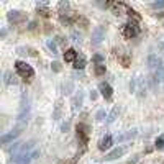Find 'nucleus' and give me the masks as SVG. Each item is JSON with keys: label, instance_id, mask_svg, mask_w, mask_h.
<instances>
[{"label": "nucleus", "instance_id": "1", "mask_svg": "<svg viewBox=\"0 0 164 164\" xmlns=\"http://www.w3.org/2000/svg\"><path fill=\"white\" fill-rule=\"evenodd\" d=\"M15 71H17V74L22 79H31L35 76V71H33V67H31L30 64H26V62H23V61H17L15 62Z\"/></svg>", "mask_w": 164, "mask_h": 164}, {"label": "nucleus", "instance_id": "2", "mask_svg": "<svg viewBox=\"0 0 164 164\" xmlns=\"http://www.w3.org/2000/svg\"><path fill=\"white\" fill-rule=\"evenodd\" d=\"M38 154H40L38 149H33L31 153H17L12 158V161H13V164H30L33 159H36Z\"/></svg>", "mask_w": 164, "mask_h": 164}, {"label": "nucleus", "instance_id": "3", "mask_svg": "<svg viewBox=\"0 0 164 164\" xmlns=\"http://www.w3.org/2000/svg\"><path fill=\"white\" fill-rule=\"evenodd\" d=\"M140 33V26L133 23V22H130V23H125L123 26H121V35L125 36L126 40H131V38H135L136 35Z\"/></svg>", "mask_w": 164, "mask_h": 164}, {"label": "nucleus", "instance_id": "4", "mask_svg": "<svg viewBox=\"0 0 164 164\" xmlns=\"http://www.w3.org/2000/svg\"><path fill=\"white\" fill-rule=\"evenodd\" d=\"M105 40V28L103 26H97L92 31V44H100Z\"/></svg>", "mask_w": 164, "mask_h": 164}, {"label": "nucleus", "instance_id": "5", "mask_svg": "<svg viewBox=\"0 0 164 164\" xmlns=\"http://www.w3.org/2000/svg\"><path fill=\"white\" fill-rule=\"evenodd\" d=\"M99 90H100V94H102V97H103L105 100H112V97H113V89L110 87V84L100 82V84H99Z\"/></svg>", "mask_w": 164, "mask_h": 164}, {"label": "nucleus", "instance_id": "6", "mask_svg": "<svg viewBox=\"0 0 164 164\" xmlns=\"http://www.w3.org/2000/svg\"><path fill=\"white\" fill-rule=\"evenodd\" d=\"M148 66H149L153 71H158V69H161V67H164L161 57L158 54H149L148 56Z\"/></svg>", "mask_w": 164, "mask_h": 164}, {"label": "nucleus", "instance_id": "7", "mask_svg": "<svg viewBox=\"0 0 164 164\" xmlns=\"http://www.w3.org/2000/svg\"><path fill=\"white\" fill-rule=\"evenodd\" d=\"M126 153V148L125 146H120V148H115V149H112L108 153L107 156H105V159L107 161H113V159H117V158H120V156H123Z\"/></svg>", "mask_w": 164, "mask_h": 164}, {"label": "nucleus", "instance_id": "8", "mask_svg": "<svg viewBox=\"0 0 164 164\" xmlns=\"http://www.w3.org/2000/svg\"><path fill=\"white\" fill-rule=\"evenodd\" d=\"M20 133H22V131H20V128H15V130L10 131V133H5L2 138H0V141H2V145H8V143H10V141H13Z\"/></svg>", "mask_w": 164, "mask_h": 164}, {"label": "nucleus", "instance_id": "9", "mask_svg": "<svg viewBox=\"0 0 164 164\" xmlns=\"http://www.w3.org/2000/svg\"><path fill=\"white\" fill-rule=\"evenodd\" d=\"M87 126L86 125H82V123H79L77 125V138H79V141L82 143V145H86L87 143Z\"/></svg>", "mask_w": 164, "mask_h": 164}, {"label": "nucleus", "instance_id": "10", "mask_svg": "<svg viewBox=\"0 0 164 164\" xmlns=\"http://www.w3.org/2000/svg\"><path fill=\"white\" fill-rule=\"evenodd\" d=\"M112 145H113V138L110 135H107V136H103V138L99 141V149L100 151H107Z\"/></svg>", "mask_w": 164, "mask_h": 164}, {"label": "nucleus", "instance_id": "11", "mask_svg": "<svg viewBox=\"0 0 164 164\" xmlns=\"http://www.w3.org/2000/svg\"><path fill=\"white\" fill-rule=\"evenodd\" d=\"M77 51L76 49H72V48H69L66 53H64V61L66 62H76V59H77Z\"/></svg>", "mask_w": 164, "mask_h": 164}, {"label": "nucleus", "instance_id": "12", "mask_svg": "<svg viewBox=\"0 0 164 164\" xmlns=\"http://www.w3.org/2000/svg\"><path fill=\"white\" fill-rule=\"evenodd\" d=\"M118 62L123 67H128L131 64V56L128 54V53H120L118 54Z\"/></svg>", "mask_w": 164, "mask_h": 164}, {"label": "nucleus", "instance_id": "13", "mask_svg": "<svg viewBox=\"0 0 164 164\" xmlns=\"http://www.w3.org/2000/svg\"><path fill=\"white\" fill-rule=\"evenodd\" d=\"M8 20L10 22H20V20H23V15H22V12H17V10H13V12H10L8 13Z\"/></svg>", "mask_w": 164, "mask_h": 164}, {"label": "nucleus", "instance_id": "14", "mask_svg": "<svg viewBox=\"0 0 164 164\" xmlns=\"http://www.w3.org/2000/svg\"><path fill=\"white\" fill-rule=\"evenodd\" d=\"M72 23H76V25H79V23H81V25H82V28H87V26H89L87 18L79 17V15H74V17H72Z\"/></svg>", "mask_w": 164, "mask_h": 164}, {"label": "nucleus", "instance_id": "15", "mask_svg": "<svg viewBox=\"0 0 164 164\" xmlns=\"http://www.w3.org/2000/svg\"><path fill=\"white\" fill-rule=\"evenodd\" d=\"M136 135V130H131V131H126V133H123V135H120V136H117V141L118 143H121V141H125V140H130V138H133V136Z\"/></svg>", "mask_w": 164, "mask_h": 164}, {"label": "nucleus", "instance_id": "16", "mask_svg": "<svg viewBox=\"0 0 164 164\" xmlns=\"http://www.w3.org/2000/svg\"><path fill=\"white\" fill-rule=\"evenodd\" d=\"M74 67H76V69H84V67H86V57H84L82 54L76 59V62H74Z\"/></svg>", "mask_w": 164, "mask_h": 164}, {"label": "nucleus", "instance_id": "17", "mask_svg": "<svg viewBox=\"0 0 164 164\" xmlns=\"http://www.w3.org/2000/svg\"><path fill=\"white\" fill-rule=\"evenodd\" d=\"M126 13H128L131 18H135L136 22H140V20H141V15H140L138 12H136V10H133L131 7H128V5H126Z\"/></svg>", "mask_w": 164, "mask_h": 164}, {"label": "nucleus", "instance_id": "18", "mask_svg": "<svg viewBox=\"0 0 164 164\" xmlns=\"http://www.w3.org/2000/svg\"><path fill=\"white\" fill-rule=\"evenodd\" d=\"M94 74H95V76H103V74H105V64H95L94 66Z\"/></svg>", "mask_w": 164, "mask_h": 164}, {"label": "nucleus", "instance_id": "19", "mask_svg": "<svg viewBox=\"0 0 164 164\" xmlns=\"http://www.w3.org/2000/svg\"><path fill=\"white\" fill-rule=\"evenodd\" d=\"M48 48H49V51L53 53V54H57V43H56L54 40L48 41Z\"/></svg>", "mask_w": 164, "mask_h": 164}, {"label": "nucleus", "instance_id": "20", "mask_svg": "<svg viewBox=\"0 0 164 164\" xmlns=\"http://www.w3.org/2000/svg\"><path fill=\"white\" fill-rule=\"evenodd\" d=\"M38 13L41 15V17H44V18L51 17V10L46 8V7H38Z\"/></svg>", "mask_w": 164, "mask_h": 164}, {"label": "nucleus", "instance_id": "21", "mask_svg": "<svg viewBox=\"0 0 164 164\" xmlns=\"http://www.w3.org/2000/svg\"><path fill=\"white\" fill-rule=\"evenodd\" d=\"M67 8H69V2H67V0H62V2L57 3V10L61 12V15H62V12H64V10H67Z\"/></svg>", "mask_w": 164, "mask_h": 164}, {"label": "nucleus", "instance_id": "22", "mask_svg": "<svg viewBox=\"0 0 164 164\" xmlns=\"http://www.w3.org/2000/svg\"><path fill=\"white\" fill-rule=\"evenodd\" d=\"M117 115H118V107H113V110L110 112L108 115V123H112V121H115V118H117Z\"/></svg>", "mask_w": 164, "mask_h": 164}, {"label": "nucleus", "instance_id": "23", "mask_svg": "<svg viewBox=\"0 0 164 164\" xmlns=\"http://www.w3.org/2000/svg\"><path fill=\"white\" fill-rule=\"evenodd\" d=\"M77 103H79V105L82 103V94H81V92H79L76 97H74V110L77 108Z\"/></svg>", "mask_w": 164, "mask_h": 164}, {"label": "nucleus", "instance_id": "24", "mask_svg": "<svg viewBox=\"0 0 164 164\" xmlns=\"http://www.w3.org/2000/svg\"><path fill=\"white\" fill-rule=\"evenodd\" d=\"M154 146L158 148V149H162V148H164V136H159V138L156 140Z\"/></svg>", "mask_w": 164, "mask_h": 164}, {"label": "nucleus", "instance_id": "25", "mask_svg": "<svg viewBox=\"0 0 164 164\" xmlns=\"http://www.w3.org/2000/svg\"><path fill=\"white\" fill-rule=\"evenodd\" d=\"M92 61L95 62V64H103V56L102 54H95L92 57Z\"/></svg>", "mask_w": 164, "mask_h": 164}, {"label": "nucleus", "instance_id": "26", "mask_svg": "<svg viewBox=\"0 0 164 164\" xmlns=\"http://www.w3.org/2000/svg\"><path fill=\"white\" fill-rule=\"evenodd\" d=\"M5 84H12V82H15V79H12V72H10V71H7V72H5Z\"/></svg>", "mask_w": 164, "mask_h": 164}, {"label": "nucleus", "instance_id": "27", "mask_svg": "<svg viewBox=\"0 0 164 164\" xmlns=\"http://www.w3.org/2000/svg\"><path fill=\"white\" fill-rule=\"evenodd\" d=\"M103 117H107V112H105L103 108H100L97 112V115H95V118H97V120H103Z\"/></svg>", "mask_w": 164, "mask_h": 164}, {"label": "nucleus", "instance_id": "28", "mask_svg": "<svg viewBox=\"0 0 164 164\" xmlns=\"http://www.w3.org/2000/svg\"><path fill=\"white\" fill-rule=\"evenodd\" d=\"M71 90H72V82L69 81L67 84H64V94H71Z\"/></svg>", "mask_w": 164, "mask_h": 164}, {"label": "nucleus", "instance_id": "29", "mask_svg": "<svg viewBox=\"0 0 164 164\" xmlns=\"http://www.w3.org/2000/svg\"><path fill=\"white\" fill-rule=\"evenodd\" d=\"M71 38H72L74 41H76V43H81V35H79L77 31H74V33L71 35Z\"/></svg>", "mask_w": 164, "mask_h": 164}, {"label": "nucleus", "instance_id": "30", "mask_svg": "<svg viewBox=\"0 0 164 164\" xmlns=\"http://www.w3.org/2000/svg\"><path fill=\"white\" fill-rule=\"evenodd\" d=\"M51 67H53V71H54V72H59L61 71V64H59V62H53Z\"/></svg>", "mask_w": 164, "mask_h": 164}, {"label": "nucleus", "instance_id": "31", "mask_svg": "<svg viewBox=\"0 0 164 164\" xmlns=\"http://www.w3.org/2000/svg\"><path fill=\"white\" fill-rule=\"evenodd\" d=\"M151 8H164V2H154V3H151Z\"/></svg>", "mask_w": 164, "mask_h": 164}, {"label": "nucleus", "instance_id": "32", "mask_svg": "<svg viewBox=\"0 0 164 164\" xmlns=\"http://www.w3.org/2000/svg\"><path fill=\"white\" fill-rule=\"evenodd\" d=\"M59 113H61V103H57V105H56V110H54V118H56V120L59 118Z\"/></svg>", "mask_w": 164, "mask_h": 164}, {"label": "nucleus", "instance_id": "33", "mask_svg": "<svg viewBox=\"0 0 164 164\" xmlns=\"http://www.w3.org/2000/svg\"><path fill=\"white\" fill-rule=\"evenodd\" d=\"M61 130H62V131H64V133H66V131H67V130H69V123H62V126H61Z\"/></svg>", "mask_w": 164, "mask_h": 164}, {"label": "nucleus", "instance_id": "34", "mask_svg": "<svg viewBox=\"0 0 164 164\" xmlns=\"http://www.w3.org/2000/svg\"><path fill=\"white\" fill-rule=\"evenodd\" d=\"M90 99H92V100H95V99H97V94H95L94 90L90 92Z\"/></svg>", "mask_w": 164, "mask_h": 164}]
</instances>
